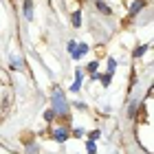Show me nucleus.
I'll use <instances>...</instances> for the list:
<instances>
[{
	"label": "nucleus",
	"instance_id": "nucleus-1",
	"mask_svg": "<svg viewBox=\"0 0 154 154\" xmlns=\"http://www.w3.org/2000/svg\"><path fill=\"white\" fill-rule=\"evenodd\" d=\"M51 108H53V112L55 117H66L68 115V101H66V97H64V90H62L60 86H53L51 90Z\"/></svg>",
	"mask_w": 154,
	"mask_h": 154
},
{
	"label": "nucleus",
	"instance_id": "nucleus-2",
	"mask_svg": "<svg viewBox=\"0 0 154 154\" xmlns=\"http://www.w3.org/2000/svg\"><path fill=\"white\" fill-rule=\"evenodd\" d=\"M11 71H22L24 68V62H22V55L20 53H11V62H9Z\"/></svg>",
	"mask_w": 154,
	"mask_h": 154
},
{
	"label": "nucleus",
	"instance_id": "nucleus-3",
	"mask_svg": "<svg viewBox=\"0 0 154 154\" xmlns=\"http://www.w3.org/2000/svg\"><path fill=\"white\" fill-rule=\"evenodd\" d=\"M53 139H57L60 143H64L66 139H68V125H60V128L53 132Z\"/></svg>",
	"mask_w": 154,
	"mask_h": 154
},
{
	"label": "nucleus",
	"instance_id": "nucleus-4",
	"mask_svg": "<svg viewBox=\"0 0 154 154\" xmlns=\"http://www.w3.org/2000/svg\"><path fill=\"white\" fill-rule=\"evenodd\" d=\"M143 7H145V0H134V5L130 7V13H128V18H134L137 13L143 9Z\"/></svg>",
	"mask_w": 154,
	"mask_h": 154
},
{
	"label": "nucleus",
	"instance_id": "nucleus-5",
	"mask_svg": "<svg viewBox=\"0 0 154 154\" xmlns=\"http://www.w3.org/2000/svg\"><path fill=\"white\" fill-rule=\"evenodd\" d=\"M86 53H88V44H79V46H77V48H75V51H73L71 55H73V60H82Z\"/></svg>",
	"mask_w": 154,
	"mask_h": 154
},
{
	"label": "nucleus",
	"instance_id": "nucleus-6",
	"mask_svg": "<svg viewBox=\"0 0 154 154\" xmlns=\"http://www.w3.org/2000/svg\"><path fill=\"white\" fill-rule=\"evenodd\" d=\"M24 16L26 20H33V0H24Z\"/></svg>",
	"mask_w": 154,
	"mask_h": 154
},
{
	"label": "nucleus",
	"instance_id": "nucleus-7",
	"mask_svg": "<svg viewBox=\"0 0 154 154\" xmlns=\"http://www.w3.org/2000/svg\"><path fill=\"white\" fill-rule=\"evenodd\" d=\"M71 24H73V26H82V11H73Z\"/></svg>",
	"mask_w": 154,
	"mask_h": 154
},
{
	"label": "nucleus",
	"instance_id": "nucleus-8",
	"mask_svg": "<svg viewBox=\"0 0 154 154\" xmlns=\"http://www.w3.org/2000/svg\"><path fill=\"white\" fill-rule=\"evenodd\" d=\"M95 5H97V9H99L101 13H106V16H110V7H108L106 2H103V0H97Z\"/></svg>",
	"mask_w": 154,
	"mask_h": 154
},
{
	"label": "nucleus",
	"instance_id": "nucleus-9",
	"mask_svg": "<svg viewBox=\"0 0 154 154\" xmlns=\"http://www.w3.org/2000/svg\"><path fill=\"white\" fill-rule=\"evenodd\" d=\"M148 48H150V44H143V46H137V48H134V53H132V55H134V57H141V55H143L145 51H148Z\"/></svg>",
	"mask_w": 154,
	"mask_h": 154
},
{
	"label": "nucleus",
	"instance_id": "nucleus-10",
	"mask_svg": "<svg viewBox=\"0 0 154 154\" xmlns=\"http://www.w3.org/2000/svg\"><path fill=\"white\" fill-rule=\"evenodd\" d=\"M97 68H99V62H90V64H88V73H90V75L97 73Z\"/></svg>",
	"mask_w": 154,
	"mask_h": 154
},
{
	"label": "nucleus",
	"instance_id": "nucleus-11",
	"mask_svg": "<svg viewBox=\"0 0 154 154\" xmlns=\"http://www.w3.org/2000/svg\"><path fill=\"white\" fill-rule=\"evenodd\" d=\"M86 150H88V154H95V152H97L95 141H86Z\"/></svg>",
	"mask_w": 154,
	"mask_h": 154
},
{
	"label": "nucleus",
	"instance_id": "nucleus-12",
	"mask_svg": "<svg viewBox=\"0 0 154 154\" xmlns=\"http://www.w3.org/2000/svg\"><path fill=\"white\" fill-rule=\"evenodd\" d=\"M99 79H101V84H103V86H108V84H110V79H112V73H106L103 77H99Z\"/></svg>",
	"mask_w": 154,
	"mask_h": 154
},
{
	"label": "nucleus",
	"instance_id": "nucleus-13",
	"mask_svg": "<svg viewBox=\"0 0 154 154\" xmlns=\"http://www.w3.org/2000/svg\"><path fill=\"white\" fill-rule=\"evenodd\" d=\"M44 119H46V121H53V119H55V112H53V108H48L46 112H44Z\"/></svg>",
	"mask_w": 154,
	"mask_h": 154
},
{
	"label": "nucleus",
	"instance_id": "nucleus-14",
	"mask_svg": "<svg viewBox=\"0 0 154 154\" xmlns=\"http://www.w3.org/2000/svg\"><path fill=\"white\" fill-rule=\"evenodd\" d=\"M115 68H117V62L110 57V60H108V73H115Z\"/></svg>",
	"mask_w": 154,
	"mask_h": 154
},
{
	"label": "nucleus",
	"instance_id": "nucleus-15",
	"mask_svg": "<svg viewBox=\"0 0 154 154\" xmlns=\"http://www.w3.org/2000/svg\"><path fill=\"white\" fill-rule=\"evenodd\" d=\"M75 48H77V42H75V40H68V51H71V53H73V51H75Z\"/></svg>",
	"mask_w": 154,
	"mask_h": 154
},
{
	"label": "nucleus",
	"instance_id": "nucleus-16",
	"mask_svg": "<svg viewBox=\"0 0 154 154\" xmlns=\"http://www.w3.org/2000/svg\"><path fill=\"white\" fill-rule=\"evenodd\" d=\"M95 139H99V130H95V132H90V141H95Z\"/></svg>",
	"mask_w": 154,
	"mask_h": 154
},
{
	"label": "nucleus",
	"instance_id": "nucleus-17",
	"mask_svg": "<svg viewBox=\"0 0 154 154\" xmlns=\"http://www.w3.org/2000/svg\"><path fill=\"white\" fill-rule=\"evenodd\" d=\"M73 134H75V137H82V134H84V130H82V128H75V130H73Z\"/></svg>",
	"mask_w": 154,
	"mask_h": 154
}]
</instances>
